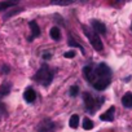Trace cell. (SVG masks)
Listing matches in <instances>:
<instances>
[{
  "mask_svg": "<svg viewBox=\"0 0 132 132\" xmlns=\"http://www.w3.org/2000/svg\"><path fill=\"white\" fill-rule=\"evenodd\" d=\"M52 78H53V75H52V73H51V70H49V68H48L47 63H43V65H42L40 70H39V71L36 73V75L34 77V79H35L36 82L42 83L43 86H48V84L52 82Z\"/></svg>",
  "mask_w": 132,
  "mask_h": 132,
  "instance_id": "1",
  "label": "cell"
},
{
  "mask_svg": "<svg viewBox=\"0 0 132 132\" xmlns=\"http://www.w3.org/2000/svg\"><path fill=\"white\" fill-rule=\"evenodd\" d=\"M83 30H84V34L88 36L89 43L92 44V47H93L96 51H102V48H104V47H102V42H101V39L97 36V34H96V32H93V31L91 32L86 26H83Z\"/></svg>",
  "mask_w": 132,
  "mask_h": 132,
  "instance_id": "2",
  "label": "cell"
},
{
  "mask_svg": "<svg viewBox=\"0 0 132 132\" xmlns=\"http://www.w3.org/2000/svg\"><path fill=\"white\" fill-rule=\"evenodd\" d=\"M95 75H97L98 79H110L111 71H110V69H109V66H108V65H105V63H100L97 68H96Z\"/></svg>",
  "mask_w": 132,
  "mask_h": 132,
  "instance_id": "3",
  "label": "cell"
},
{
  "mask_svg": "<svg viewBox=\"0 0 132 132\" xmlns=\"http://www.w3.org/2000/svg\"><path fill=\"white\" fill-rule=\"evenodd\" d=\"M110 84V79H97L93 82V87L97 91H104Z\"/></svg>",
  "mask_w": 132,
  "mask_h": 132,
  "instance_id": "4",
  "label": "cell"
},
{
  "mask_svg": "<svg viewBox=\"0 0 132 132\" xmlns=\"http://www.w3.org/2000/svg\"><path fill=\"white\" fill-rule=\"evenodd\" d=\"M92 27H93V31L97 34H105L106 32V26L102 23V22H100V21H97V20H93L92 21Z\"/></svg>",
  "mask_w": 132,
  "mask_h": 132,
  "instance_id": "5",
  "label": "cell"
},
{
  "mask_svg": "<svg viewBox=\"0 0 132 132\" xmlns=\"http://www.w3.org/2000/svg\"><path fill=\"white\" fill-rule=\"evenodd\" d=\"M114 111H115V108L114 106L109 108L108 111H105L104 114L100 115V119L101 120H105V122H113V119H114Z\"/></svg>",
  "mask_w": 132,
  "mask_h": 132,
  "instance_id": "6",
  "label": "cell"
},
{
  "mask_svg": "<svg viewBox=\"0 0 132 132\" xmlns=\"http://www.w3.org/2000/svg\"><path fill=\"white\" fill-rule=\"evenodd\" d=\"M84 102H86V106H87V109L88 110H95V104H96V101H95V98L92 97V95H89V93H84Z\"/></svg>",
  "mask_w": 132,
  "mask_h": 132,
  "instance_id": "7",
  "label": "cell"
},
{
  "mask_svg": "<svg viewBox=\"0 0 132 132\" xmlns=\"http://www.w3.org/2000/svg\"><path fill=\"white\" fill-rule=\"evenodd\" d=\"M23 98L27 101V102H34L36 100V93L32 88H27L23 93Z\"/></svg>",
  "mask_w": 132,
  "mask_h": 132,
  "instance_id": "8",
  "label": "cell"
},
{
  "mask_svg": "<svg viewBox=\"0 0 132 132\" xmlns=\"http://www.w3.org/2000/svg\"><path fill=\"white\" fill-rule=\"evenodd\" d=\"M56 127L52 122L47 120V123H42L39 127V132H54Z\"/></svg>",
  "mask_w": 132,
  "mask_h": 132,
  "instance_id": "9",
  "label": "cell"
},
{
  "mask_svg": "<svg viewBox=\"0 0 132 132\" xmlns=\"http://www.w3.org/2000/svg\"><path fill=\"white\" fill-rule=\"evenodd\" d=\"M83 74H84V78H86L88 82H91V83L95 82V74H93V71H92L91 66H86V68L83 69Z\"/></svg>",
  "mask_w": 132,
  "mask_h": 132,
  "instance_id": "10",
  "label": "cell"
},
{
  "mask_svg": "<svg viewBox=\"0 0 132 132\" xmlns=\"http://www.w3.org/2000/svg\"><path fill=\"white\" fill-rule=\"evenodd\" d=\"M11 88H12V84L9 82H4L0 87V98L2 97H5L9 92H11Z\"/></svg>",
  "mask_w": 132,
  "mask_h": 132,
  "instance_id": "11",
  "label": "cell"
},
{
  "mask_svg": "<svg viewBox=\"0 0 132 132\" xmlns=\"http://www.w3.org/2000/svg\"><path fill=\"white\" fill-rule=\"evenodd\" d=\"M30 27H31V31H32V36L30 38V40H32L34 38H38L39 35H40V29H39V26H38V23L35 22V21H30Z\"/></svg>",
  "mask_w": 132,
  "mask_h": 132,
  "instance_id": "12",
  "label": "cell"
},
{
  "mask_svg": "<svg viewBox=\"0 0 132 132\" xmlns=\"http://www.w3.org/2000/svg\"><path fill=\"white\" fill-rule=\"evenodd\" d=\"M122 104H123L124 108H132V93L131 92H128V93H126L123 96Z\"/></svg>",
  "mask_w": 132,
  "mask_h": 132,
  "instance_id": "13",
  "label": "cell"
},
{
  "mask_svg": "<svg viewBox=\"0 0 132 132\" xmlns=\"http://www.w3.org/2000/svg\"><path fill=\"white\" fill-rule=\"evenodd\" d=\"M17 4H18V2H0V12L5 11V9H8L11 7H14Z\"/></svg>",
  "mask_w": 132,
  "mask_h": 132,
  "instance_id": "14",
  "label": "cell"
},
{
  "mask_svg": "<svg viewBox=\"0 0 132 132\" xmlns=\"http://www.w3.org/2000/svg\"><path fill=\"white\" fill-rule=\"evenodd\" d=\"M49 35H51V38H52L53 40H58L60 36H61V31H60L58 27H52L51 31H49Z\"/></svg>",
  "mask_w": 132,
  "mask_h": 132,
  "instance_id": "15",
  "label": "cell"
},
{
  "mask_svg": "<svg viewBox=\"0 0 132 132\" xmlns=\"http://www.w3.org/2000/svg\"><path fill=\"white\" fill-rule=\"evenodd\" d=\"M78 124H79V117L75 114V115H71V118L69 119V126L71 128H78Z\"/></svg>",
  "mask_w": 132,
  "mask_h": 132,
  "instance_id": "16",
  "label": "cell"
},
{
  "mask_svg": "<svg viewBox=\"0 0 132 132\" xmlns=\"http://www.w3.org/2000/svg\"><path fill=\"white\" fill-rule=\"evenodd\" d=\"M83 128L84 129H92L93 128V122L88 118H84L83 119Z\"/></svg>",
  "mask_w": 132,
  "mask_h": 132,
  "instance_id": "17",
  "label": "cell"
},
{
  "mask_svg": "<svg viewBox=\"0 0 132 132\" xmlns=\"http://www.w3.org/2000/svg\"><path fill=\"white\" fill-rule=\"evenodd\" d=\"M78 93H79V88H78L77 86H73V87L70 88V96L75 97V96H77Z\"/></svg>",
  "mask_w": 132,
  "mask_h": 132,
  "instance_id": "18",
  "label": "cell"
},
{
  "mask_svg": "<svg viewBox=\"0 0 132 132\" xmlns=\"http://www.w3.org/2000/svg\"><path fill=\"white\" fill-rule=\"evenodd\" d=\"M65 57L66 58H73V57H75V52L71 49V51H69V52H66L65 53Z\"/></svg>",
  "mask_w": 132,
  "mask_h": 132,
  "instance_id": "19",
  "label": "cell"
},
{
  "mask_svg": "<svg viewBox=\"0 0 132 132\" xmlns=\"http://www.w3.org/2000/svg\"><path fill=\"white\" fill-rule=\"evenodd\" d=\"M69 45H75V47H79V48H80V49L83 51V48H82V45H79L78 43H75V42H74V40H71V39L69 40Z\"/></svg>",
  "mask_w": 132,
  "mask_h": 132,
  "instance_id": "20",
  "label": "cell"
},
{
  "mask_svg": "<svg viewBox=\"0 0 132 132\" xmlns=\"http://www.w3.org/2000/svg\"><path fill=\"white\" fill-rule=\"evenodd\" d=\"M43 57H44L45 60H48V58H51V54H49V53H45V54H44Z\"/></svg>",
  "mask_w": 132,
  "mask_h": 132,
  "instance_id": "21",
  "label": "cell"
}]
</instances>
